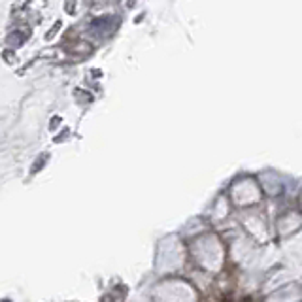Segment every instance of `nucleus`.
<instances>
[{"label": "nucleus", "instance_id": "nucleus-1", "mask_svg": "<svg viewBox=\"0 0 302 302\" xmlns=\"http://www.w3.org/2000/svg\"><path fill=\"white\" fill-rule=\"evenodd\" d=\"M223 302H230V300H228V298H225V300H223Z\"/></svg>", "mask_w": 302, "mask_h": 302}]
</instances>
